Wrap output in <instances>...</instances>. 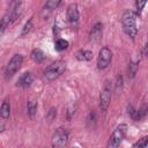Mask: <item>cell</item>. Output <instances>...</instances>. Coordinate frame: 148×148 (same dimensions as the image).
Wrapping results in <instances>:
<instances>
[{"mask_svg":"<svg viewBox=\"0 0 148 148\" xmlns=\"http://www.w3.org/2000/svg\"><path fill=\"white\" fill-rule=\"evenodd\" d=\"M135 14L132 10H126L123 16H121V24H123V30L124 32L134 39L138 34V28H136V20H135Z\"/></svg>","mask_w":148,"mask_h":148,"instance_id":"cell-1","label":"cell"},{"mask_svg":"<svg viewBox=\"0 0 148 148\" xmlns=\"http://www.w3.org/2000/svg\"><path fill=\"white\" fill-rule=\"evenodd\" d=\"M65 71H66V62L62 60H57L45 68L44 76L49 81H53V80L58 79Z\"/></svg>","mask_w":148,"mask_h":148,"instance_id":"cell-2","label":"cell"},{"mask_svg":"<svg viewBox=\"0 0 148 148\" xmlns=\"http://www.w3.org/2000/svg\"><path fill=\"white\" fill-rule=\"evenodd\" d=\"M111 92H112V84L110 80H105L99 94V109L101 111L105 112L110 105L111 101Z\"/></svg>","mask_w":148,"mask_h":148,"instance_id":"cell-3","label":"cell"},{"mask_svg":"<svg viewBox=\"0 0 148 148\" xmlns=\"http://www.w3.org/2000/svg\"><path fill=\"white\" fill-rule=\"evenodd\" d=\"M127 132V125L126 124H120L118 125L114 131L112 132V135L110 138L108 148H118V146L121 143V141L124 140L125 135Z\"/></svg>","mask_w":148,"mask_h":148,"instance_id":"cell-4","label":"cell"},{"mask_svg":"<svg viewBox=\"0 0 148 148\" xmlns=\"http://www.w3.org/2000/svg\"><path fill=\"white\" fill-rule=\"evenodd\" d=\"M68 135H69V133L66 128H64V127L57 128L56 132L52 135V139H51L52 148H62L67 143Z\"/></svg>","mask_w":148,"mask_h":148,"instance_id":"cell-5","label":"cell"},{"mask_svg":"<svg viewBox=\"0 0 148 148\" xmlns=\"http://www.w3.org/2000/svg\"><path fill=\"white\" fill-rule=\"evenodd\" d=\"M22 62H23V57L21 54H14L5 68V77L10 79L12 76H14V74L21 68Z\"/></svg>","mask_w":148,"mask_h":148,"instance_id":"cell-6","label":"cell"},{"mask_svg":"<svg viewBox=\"0 0 148 148\" xmlns=\"http://www.w3.org/2000/svg\"><path fill=\"white\" fill-rule=\"evenodd\" d=\"M112 60V51L108 47L104 46L99 50L98 57H97V68L98 69H105L109 67Z\"/></svg>","mask_w":148,"mask_h":148,"instance_id":"cell-7","label":"cell"},{"mask_svg":"<svg viewBox=\"0 0 148 148\" xmlns=\"http://www.w3.org/2000/svg\"><path fill=\"white\" fill-rule=\"evenodd\" d=\"M79 17H80V14H79L77 5L76 3H71L67 7V20H68V22L72 25H76L77 22H79Z\"/></svg>","mask_w":148,"mask_h":148,"instance_id":"cell-8","label":"cell"},{"mask_svg":"<svg viewBox=\"0 0 148 148\" xmlns=\"http://www.w3.org/2000/svg\"><path fill=\"white\" fill-rule=\"evenodd\" d=\"M61 2L60 1H56V0H51V1H47L45 5H44V7H43V9H42V17L44 18V20H46L50 15H51V13L53 12V9H56L59 5H60Z\"/></svg>","mask_w":148,"mask_h":148,"instance_id":"cell-9","label":"cell"},{"mask_svg":"<svg viewBox=\"0 0 148 148\" xmlns=\"http://www.w3.org/2000/svg\"><path fill=\"white\" fill-rule=\"evenodd\" d=\"M34 75L30 73V72H27V73H23L20 77H18V80H17V86L18 87H21V88H27V87H29V86H31V83L34 82Z\"/></svg>","mask_w":148,"mask_h":148,"instance_id":"cell-10","label":"cell"},{"mask_svg":"<svg viewBox=\"0 0 148 148\" xmlns=\"http://www.w3.org/2000/svg\"><path fill=\"white\" fill-rule=\"evenodd\" d=\"M102 28H103L102 23H99V22L96 23L91 28V30L89 32V40H91V42H98L101 39V37H102V32H103Z\"/></svg>","mask_w":148,"mask_h":148,"instance_id":"cell-11","label":"cell"},{"mask_svg":"<svg viewBox=\"0 0 148 148\" xmlns=\"http://www.w3.org/2000/svg\"><path fill=\"white\" fill-rule=\"evenodd\" d=\"M37 106H38V104H37V101H36L35 98H29V99H28V102H27V110H28V114H29L31 118L36 114V112H37Z\"/></svg>","mask_w":148,"mask_h":148,"instance_id":"cell-12","label":"cell"},{"mask_svg":"<svg viewBox=\"0 0 148 148\" xmlns=\"http://www.w3.org/2000/svg\"><path fill=\"white\" fill-rule=\"evenodd\" d=\"M76 59L80 61H88L92 58V52L89 50H80L76 52Z\"/></svg>","mask_w":148,"mask_h":148,"instance_id":"cell-13","label":"cell"},{"mask_svg":"<svg viewBox=\"0 0 148 148\" xmlns=\"http://www.w3.org/2000/svg\"><path fill=\"white\" fill-rule=\"evenodd\" d=\"M0 114H1V118L2 119H7L9 118V114H10V104L7 99H5L1 104V110H0Z\"/></svg>","mask_w":148,"mask_h":148,"instance_id":"cell-14","label":"cell"},{"mask_svg":"<svg viewBox=\"0 0 148 148\" xmlns=\"http://www.w3.org/2000/svg\"><path fill=\"white\" fill-rule=\"evenodd\" d=\"M30 56H31L32 60L36 61V62H42V61L45 59V54H44V52H43L40 49H35V50H32Z\"/></svg>","mask_w":148,"mask_h":148,"instance_id":"cell-15","label":"cell"},{"mask_svg":"<svg viewBox=\"0 0 148 148\" xmlns=\"http://www.w3.org/2000/svg\"><path fill=\"white\" fill-rule=\"evenodd\" d=\"M147 112H148V106L146 104H143L141 108H139V110H135V113L133 116V119L134 120H140V119H142L147 114Z\"/></svg>","mask_w":148,"mask_h":148,"instance_id":"cell-16","label":"cell"},{"mask_svg":"<svg viewBox=\"0 0 148 148\" xmlns=\"http://www.w3.org/2000/svg\"><path fill=\"white\" fill-rule=\"evenodd\" d=\"M54 47H56V50L57 51H64V50H66L67 47H68V42L66 40V39H62V38H58L57 40H56V43H54Z\"/></svg>","mask_w":148,"mask_h":148,"instance_id":"cell-17","label":"cell"},{"mask_svg":"<svg viewBox=\"0 0 148 148\" xmlns=\"http://www.w3.org/2000/svg\"><path fill=\"white\" fill-rule=\"evenodd\" d=\"M9 23H10V15H9V13H7V14H5L3 16H2V18H1V25H0V32L1 34H3L5 32V30H6V28L9 25Z\"/></svg>","mask_w":148,"mask_h":148,"instance_id":"cell-18","label":"cell"},{"mask_svg":"<svg viewBox=\"0 0 148 148\" xmlns=\"http://www.w3.org/2000/svg\"><path fill=\"white\" fill-rule=\"evenodd\" d=\"M147 146H148V136H143V138L139 139V140L133 145L132 148H146Z\"/></svg>","mask_w":148,"mask_h":148,"instance_id":"cell-19","label":"cell"},{"mask_svg":"<svg viewBox=\"0 0 148 148\" xmlns=\"http://www.w3.org/2000/svg\"><path fill=\"white\" fill-rule=\"evenodd\" d=\"M136 69H138V65L135 62L131 61L130 65H128V77H131V79L134 77V75L136 73Z\"/></svg>","mask_w":148,"mask_h":148,"instance_id":"cell-20","label":"cell"},{"mask_svg":"<svg viewBox=\"0 0 148 148\" xmlns=\"http://www.w3.org/2000/svg\"><path fill=\"white\" fill-rule=\"evenodd\" d=\"M146 1H136L135 3H134V6H135V15H140L141 14V12H142V8L146 6Z\"/></svg>","mask_w":148,"mask_h":148,"instance_id":"cell-21","label":"cell"},{"mask_svg":"<svg viewBox=\"0 0 148 148\" xmlns=\"http://www.w3.org/2000/svg\"><path fill=\"white\" fill-rule=\"evenodd\" d=\"M31 28H32V21L29 20V21L24 24V27H23V29H22V32H21V36H24V35H27L28 32H30Z\"/></svg>","mask_w":148,"mask_h":148,"instance_id":"cell-22","label":"cell"},{"mask_svg":"<svg viewBox=\"0 0 148 148\" xmlns=\"http://www.w3.org/2000/svg\"><path fill=\"white\" fill-rule=\"evenodd\" d=\"M56 114H57L56 109H54V108H51V109H50V111H49V113H47V116H46V118L51 121V120H53V119L56 118Z\"/></svg>","mask_w":148,"mask_h":148,"instance_id":"cell-23","label":"cell"},{"mask_svg":"<svg viewBox=\"0 0 148 148\" xmlns=\"http://www.w3.org/2000/svg\"><path fill=\"white\" fill-rule=\"evenodd\" d=\"M142 54H143L145 57H148V40H147L146 45L143 46V50H142Z\"/></svg>","mask_w":148,"mask_h":148,"instance_id":"cell-24","label":"cell"}]
</instances>
